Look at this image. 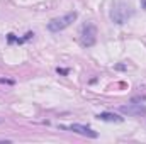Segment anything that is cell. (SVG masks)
Here are the masks:
<instances>
[{
	"label": "cell",
	"instance_id": "cell-1",
	"mask_svg": "<svg viewBox=\"0 0 146 144\" xmlns=\"http://www.w3.org/2000/svg\"><path fill=\"white\" fill-rule=\"evenodd\" d=\"M133 14H134V10H133V7L129 3H126V2H115L112 5V9H110L109 15H110V20L114 24L122 26L124 22H127L133 17Z\"/></svg>",
	"mask_w": 146,
	"mask_h": 144
},
{
	"label": "cell",
	"instance_id": "cell-2",
	"mask_svg": "<svg viewBox=\"0 0 146 144\" xmlns=\"http://www.w3.org/2000/svg\"><path fill=\"white\" fill-rule=\"evenodd\" d=\"M76 17H78L76 12H68V14H65L61 17H56V19L48 22V31L49 32H60V31L66 29L68 26H72L73 22L76 20Z\"/></svg>",
	"mask_w": 146,
	"mask_h": 144
},
{
	"label": "cell",
	"instance_id": "cell-3",
	"mask_svg": "<svg viewBox=\"0 0 146 144\" xmlns=\"http://www.w3.org/2000/svg\"><path fill=\"white\" fill-rule=\"evenodd\" d=\"M80 42L85 48H90V46H94L97 42V27L92 22H88V24H85L82 27V31H80Z\"/></svg>",
	"mask_w": 146,
	"mask_h": 144
},
{
	"label": "cell",
	"instance_id": "cell-4",
	"mask_svg": "<svg viewBox=\"0 0 146 144\" xmlns=\"http://www.w3.org/2000/svg\"><path fill=\"white\" fill-rule=\"evenodd\" d=\"M119 112H122L124 115H131V117H141V115H146V105L131 102L127 105L119 107Z\"/></svg>",
	"mask_w": 146,
	"mask_h": 144
},
{
	"label": "cell",
	"instance_id": "cell-5",
	"mask_svg": "<svg viewBox=\"0 0 146 144\" xmlns=\"http://www.w3.org/2000/svg\"><path fill=\"white\" fill-rule=\"evenodd\" d=\"M61 129H68V131H73V132H76V134H82V136H87V137H92V139H95V137H99V134L95 132V131H92L88 126H82V124H72V126H61Z\"/></svg>",
	"mask_w": 146,
	"mask_h": 144
},
{
	"label": "cell",
	"instance_id": "cell-6",
	"mask_svg": "<svg viewBox=\"0 0 146 144\" xmlns=\"http://www.w3.org/2000/svg\"><path fill=\"white\" fill-rule=\"evenodd\" d=\"M97 119L106 120V122H122V120H124L122 117H119V115L114 114V112H100V114L97 115Z\"/></svg>",
	"mask_w": 146,
	"mask_h": 144
},
{
	"label": "cell",
	"instance_id": "cell-7",
	"mask_svg": "<svg viewBox=\"0 0 146 144\" xmlns=\"http://www.w3.org/2000/svg\"><path fill=\"white\" fill-rule=\"evenodd\" d=\"M114 70H117V71H126V70H127V66H126V65H122V63H119V65H114Z\"/></svg>",
	"mask_w": 146,
	"mask_h": 144
},
{
	"label": "cell",
	"instance_id": "cell-8",
	"mask_svg": "<svg viewBox=\"0 0 146 144\" xmlns=\"http://www.w3.org/2000/svg\"><path fill=\"white\" fill-rule=\"evenodd\" d=\"M0 83L2 85H14L15 81L14 80H9V78H0Z\"/></svg>",
	"mask_w": 146,
	"mask_h": 144
},
{
	"label": "cell",
	"instance_id": "cell-9",
	"mask_svg": "<svg viewBox=\"0 0 146 144\" xmlns=\"http://www.w3.org/2000/svg\"><path fill=\"white\" fill-rule=\"evenodd\" d=\"M145 100H146V97L145 95H141V97H134L131 102H134V104H141V102H145Z\"/></svg>",
	"mask_w": 146,
	"mask_h": 144
},
{
	"label": "cell",
	"instance_id": "cell-10",
	"mask_svg": "<svg viewBox=\"0 0 146 144\" xmlns=\"http://www.w3.org/2000/svg\"><path fill=\"white\" fill-rule=\"evenodd\" d=\"M7 41H9L10 44H12V42H19V39L14 36V34H7Z\"/></svg>",
	"mask_w": 146,
	"mask_h": 144
},
{
	"label": "cell",
	"instance_id": "cell-11",
	"mask_svg": "<svg viewBox=\"0 0 146 144\" xmlns=\"http://www.w3.org/2000/svg\"><path fill=\"white\" fill-rule=\"evenodd\" d=\"M56 73H58V75H68L70 70H68V68H56Z\"/></svg>",
	"mask_w": 146,
	"mask_h": 144
},
{
	"label": "cell",
	"instance_id": "cell-12",
	"mask_svg": "<svg viewBox=\"0 0 146 144\" xmlns=\"http://www.w3.org/2000/svg\"><path fill=\"white\" fill-rule=\"evenodd\" d=\"M139 3H141V9H143V10H146V0H141Z\"/></svg>",
	"mask_w": 146,
	"mask_h": 144
}]
</instances>
